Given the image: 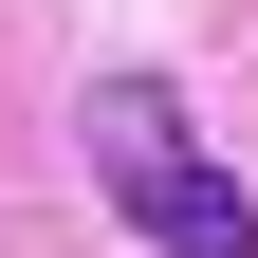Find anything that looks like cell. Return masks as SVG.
Instances as JSON below:
<instances>
[{
    "instance_id": "6da1fadb",
    "label": "cell",
    "mask_w": 258,
    "mask_h": 258,
    "mask_svg": "<svg viewBox=\"0 0 258 258\" xmlns=\"http://www.w3.org/2000/svg\"><path fill=\"white\" fill-rule=\"evenodd\" d=\"M92 148H111L129 221H148L166 258H258V203H240L221 166H184V148H166V92H92Z\"/></svg>"
}]
</instances>
